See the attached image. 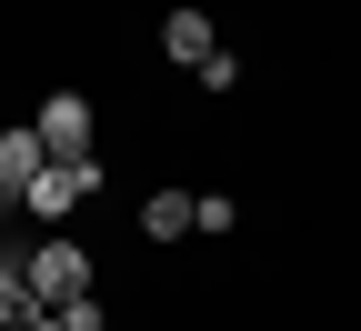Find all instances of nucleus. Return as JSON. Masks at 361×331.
Segmentation results:
<instances>
[{"label":"nucleus","mask_w":361,"mask_h":331,"mask_svg":"<svg viewBox=\"0 0 361 331\" xmlns=\"http://www.w3.org/2000/svg\"><path fill=\"white\" fill-rule=\"evenodd\" d=\"M20 281H30V311H71V301H90V251L80 241H40L20 261Z\"/></svg>","instance_id":"f257e3e1"},{"label":"nucleus","mask_w":361,"mask_h":331,"mask_svg":"<svg viewBox=\"0 0 361 331\" xmlns=\"http://www.w3.org/2000/svg\"><path fill=\"white\" fill-rule=\"evenodd\" d=\"M30 131H40V151H51V161H90V101H80V90H51Z\"/></svg>","instance_id":"f03ea898"},{"label":"nucleus","mask_w":361,"mask_h":331,"mask_svg":"<svg viewBox=\"0 0 361 331\" xmlns=\"http://www.w3.org/2000/svg\"><path fill=\"white\" fill-rule=\"evenodd\" d=\"M90 191H101V161H51V171L30 181V211H40V221H61V211H80Z\"/></svg>","instance_id":"7ed1b4c3"},{"label":"nucleus","mask_w":361,"mask_h":331,"mask_svg":"<svg viewBox=\"0 0 361 331\" xmlns=\"http://www.w3.org/2000/svg\"><path fill=\"white\" fill-rule=\"evenodd\" d=\"M51 171V151H40V131H0V211L30 201V181Z\"/></svg>","instance_id":"20e7f679"},{"label":"nucleus","mask_w":361,"mask_h":331,"mask_svg":"<svg viewBox=\"0 0 361 331\" xmlns=\"http://www.w3.org/2000/svg\"><path fill=\"white\" fill-rule=\"evenodd\" d=\"M161 51H171L180 71H201V61L221 51V40H211V11H171V20H161Z\"/></svg>","instance_id":"39448f33"},{"label":"nucleus","mask_w":361,"mask_h":331,"mask_svg":"<svg viewBox=\"0 0 361 331\" xmlns=\"http://www.w3.org/2000/svg\"><path fill=\"white\" fill-rule=\"evenodd\" d=\"M141 231H151V241H191V231H201V201L191 191H151L141 201Z\"/></svg>","instance_id":"423d86ee"},{"label":"nucleus","mask_w":361,"mask_h":331,"mask_svg":"<svg viewBox=\"0 0 361 331\" xmlns=\"http://www.w3.org/2000/svg\"><path fill=\"white\" fill-rule=\"evenodd\" d=\"M0 321H20V331L40 321V311H30V281H20V261H0Z\"/></svg>","instance_id":"0eeeda50"},{"label":"nucleus","mask_w":361,"mask_h":331,"mask_svg":"<svg viewBox=\"0 0 361 331\" xmlns=\"http://www.w3.org/2000/svg\"><path fill=\"white\" fill-rule=\"evenodd\" d=\"M101 321H111L101 301H71V311H61V331H101Z\"/></svg>","instance_id":"6e6552de"},{"label":"nucleus","mask_w":361,"mask_h":331,"mask_svg":"<svg viewBox=\"0 0 361 331\" xmlns=\"http://www.w3.org/2000/svg\"><path fill=\"white\" fill-rule=\"evenodd\" d=\"M30 331H61V311H40V321H30Z\"/></svg>","instance_id":"1a4fd4ad"}]
</instances>
